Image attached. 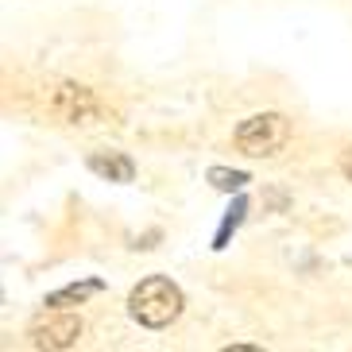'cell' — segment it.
Returning a JSON list of instances; mask_svg holds the SVG:
<instances>
[{"label":"cell","mask_w":352,"mask_h":352,"mask_svg":"<svg viewBox=\"0 0 352 352\" xmlns=\"http://www.w3.org/2000/svg\"><path fill=\"white\" fill-rule=\"evenodd\" d=\"M128 314H132L144 329H166L170 321L182 314V290L163 275H151L128 294Z\"/></svg>","instance_id":"cell-1"},{"label":"cell","mask_w":352,"mask_h":352,"mask_svg":"<svg viewBox=\"0 0 352 352\" xmlns=\"http://www.w3.org/2000/svg\"><path fill=\"white\" fill-rule=\"evenodd\" d=\"M287 140H290V124H287V116H279V113H256L236 128V147L244 155H256V159L279 155L287 147Z\"/></svg>","instance_id":"cell-2"},{"label":"cell","mask_w":352,"mask_h":352,"mask_svg":"<svg viewBox=\"0 0 352 352\" xmlns=\"http://www.w3.org/2000/svg\"><path fill=\"white\" fill-rule=\"evenodd\" d=\"M47 109L66 124H78V120H89V116L101 113L94 89H85V85H51L47 89Z\"/></svg>","instance_id":"cell-3"},{"label":"cell","mask_w":352,"mask_h":352,"mask_svg":"<svg viewBox=\"0 0 352 352\" xmlns=\"http://www.w3.org/2000/svg\"><path fill=\"white\" fill-rule=\"evenodd\" d=\"M82 337V318L74 314H47L32 325V344L35 349H70Z\"/></svg>","instance_id":"cell-4"},{"label":"cell","mask_w":352,"mask_h":352,"mask_svg":"<svg viewBox=\"0 0 352 352\" xmlns=\"http://www.w3.org/2000/svg\"><path fill=\"white\" fill-rule=\"evenodd\" d=\"M89 170H97L109 182H132V175H135L132 159L116 155V151H109V155H89Z\"/></svg>","instance_id":"cell-5"},{"label":"cell","mask_w":352,"mask_h":352,"mask_svg":"<svg viewBox=\"0 0 352 352\" xmlns=\"http://www.w3.org/2000/svg\"><path fill=\"white\" fill-rule=\"evenodd\" d=\"M209 182H213L217 190H240L244 182H248V175H244V170H225V166H213V170H209Z\"/></svg>","instance_id":"cell-6"},{"label":"cell","mask_w":352,"mask_h":352,"mask_svg":"<svg viewBox=\"0 0 352 352\" xmlns=\"http://www.w3.org/2000/svg\"><path fill=\"white\" fill-rule=\"evenodd\" d=\"M94 290H101V283H85V287H66V290H58L51 298V306H63V302H82L85 294H94Z\"/></svg>","instance_id":"cell-7"},{"label":"cell","mask_w":352,"mask_h":352,"mask_svg":"<svg viewBox=\"0 0 352 352\" xmlns=\"http://www.w3.org/2000/svg\"><path fill=\"white\" fill-rule=\"evenodd\" d=\"M341 170H344V178L352 182V147H349V151L341 155Z\"/></svg>","instance_id":"cell-8"}]
</instances>
